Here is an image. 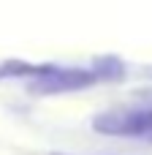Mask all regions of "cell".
I'll list each match as a JSON object with an SVG mask.
<instances>
[{
	"label": "cell",
	"instance_id": "1",
	"mask_svg": "<svg viewBox=\"0 0 152 155\" xmlns=\"http://www.w3.org/2000/svg\"><path fill=\"white\" fill-rule=\"evenodd\" d=\"M98 134L112 136H152V109H122L92 120Z\"/></svg>",
	"mask_w": 152,
	"mask_h": 155
},
{
	"label": "cell",
	"instance_id": "2",
	"mask_svg": "<svg viewBox=\"0 0 152 155\" xmlns=\"http://www.w3.org/2000/svg\"><path fill=\"white\" fill-rule=\"evenodd\" d=\"M98 79L95 71L84 68H41V79L33 84L35 93H63V90H79Z\"/></svg>",
	"mask_w": 152,
	"mask_h": 155
}]
</instances>
